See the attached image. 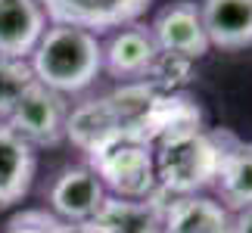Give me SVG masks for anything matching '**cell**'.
I'll return each instance as SVG.
<instances>
[{"instance_id":"16","label":"cell","mask_w":252,"mask_h":233,"mask_svg":"<svg viewBox=\"0 0 252 233\" xmlns=\"http://www.w3.org/2000/svg\"><path fill=\"white\" fill-rule=\"evenodd\" d=\"M193 59H184V56H174V53H162L159 50V59L153 65V72L147 81L162 93H181L184 87L193 81Z\"/></svg>"},{"instance_id":"3","label":"cell","mask_w":252,"mask_h":233,"mask_svg":"<svg viewBox=\"0 0 252 233\" xmlns=\"http://www.w3.org/2000/svg\"><path fill=\"white\" fill-rule=\"evenodd\" d=\"M84 165L96 174L106 196L115 199H147L156 187L153 146L137 134H112L84 152Z\"/></svg>"},{"instance_id":"12","label":"cell","mask_w":252,"mask_h":233,"mask_svg":"<svg viewBox=\"0 0 252 233\" xmlns=\"http://www.w3.org/2000/svg\"><path fill=\"white\" fill-rule=\"evenodd\" d=\"M47 25L37 0H0V56L28 59Z\"/></svg>"},{"instance_id":"9","label":"cell","mask_w":252,"mask_h":233,"mask_svg":"<svg viewBox=\"0 0 252 233\" xmlns=\"http://www.w3.org/2000/svg\"><path fill=\"white\" fill-rule=\"evenodd\" d=\"M165 202H168L165 193H153L147 199L106 196L100 211L87 224L94 233H162Z\"/></svg>"},{"instance_id":"6","label":"cell","mask_w":252,"mask_h":233,"mask_svg":"<svg viewBox=\"0 0 252 233\" xmlns=\"http://www.w3.org/2000/svg\"><path fill=\"white\" fill-rule=\"evenodd\" d=\"M156 59H159L156 37H153L150 25L140 22H131L112 31L109 41L103 44V72L122 84L147 81Z\"/></svg>"},{"instance_id":"7","label":"cell","mask_w":252,"mask_h":233,"mask_svg":"<svg viewBox=\"0 0 252 233\" xmlns=\"http://www.w3.org/2000/svg\"><path fill=\"white\" fill-rule=\"evenodd\" d=\"M106 202V190L87 165L63 168L47 187V211L69 224H87Z\"/></svg>"},{"instance_id":"17","label":"cell","mask_w":252,"mask_h":233,"mask_svg":"<svg viewBox=\"0 0 252 233\" xmlns=\"http://www.w3.org/2000/svg\"><path fill=\"white\" fill-rule=\"evenodd\" d=\"M56 221L60 218H53L47 208H25L6 221L3 233H50L56 227Z\"/></svg>"},{"instance_id":"4","label":"cell","mask_w":252,"mask_h":233,"mask_svg":"<svg viewBox=\"0 0 252 233\" xmlns=\"http://www.w3.org/2000/svg\"><path fill=\"white\" fill-rule=\"evenodd\" d=\"M72 103L69 96L50 90L44 84H32L25 96L16 103V109L9 112L6 124L22 137L32 149H47L60 146L65 140V121H69Z\"/></svg>"},{"instance_id":"5","label":"cell","mask_w":252,"mask_h":233,"mask_svg":"<svg viewBox=\"0 0 252 233\" xmlns=\"http://www.w3.org/2000/svg\"><path fill=\"white\" fill-rule=\"evenodd\" d=\"M50 25H72L91 34L119 31L137 22L153 0H37Z\"/></svg>"},{"instance_id":"1","label":"cell","mask_w":252,"mask_h":233,"mask_svg":"<svg viewBox=\"0 0 252 233\" xmlns=\"http://www.w3.org/2000/svg\"><path fill=\"white\" fill-rule=\"evenodd\" d=\"M234 131L227 128H199L181 131L153 143V165H156V187L168 199L202 196L212 190L221 165L224 146Z\"/></svg>"},{"instance_id":"19","label":"cell","mask_w":252,"mask_h":233,"mask_svg":"<svg viewBox=\"0 0 252 233\" xmlns=\"http://www.w3.org/2000/svg\"><path fill=\"white\" fill-rule=\"evenodd\" d=\"M50 233H94L91 224H69V221H56V227Z\"/></svg>"},{"instance_id":"15","label":"cell","mask_w":252,"mask_h":233,"mask_svg":"<svg viewBox=\"0 0 252 233\" xmlns=\"http://www.w3.org/2000/svg\"><path fill=\"white\" fill-rule=\"evenodd\" d=\"M34 84V72L28 59H16V56H0V121L9 118L16 103L25 96V90Z\"/></svg>"},{"instance_id":"11","label":"cell","mask_w":252,"mask_h":233,"mask_svg":"<svg viewBox=\"0 0 252 233\" xmlns=\"http://www.w3.org/2000/svg\"><path fill=\"white\" fill-rule=\"evenodd\" d=\"M199 19L209 47L230 53L252 47V0H202Z\"/></svg>"},{"instance_id":"18","label":"cell","mask_w":252,"mask_h":233,"mask_svg":"<svg viewBox=\"0 0 252 233\" xmlns=\"http://www.w3.org/2000/svg\"><path fill=\"white\" fill-rule=\"evenodd\" d=\"M230 233H252V208L230 215Z\"/></svg>"},{"instance_id":"2","label":"cell","mask_w":252,"mask_h":233,"mask_svg":"<svg viewBox=\"0 0 252 233\" xmlns=\"http://www.w3.org/2000/svg\"><path fill=\"white\" fill-rule=\"evenodd\" d=\"M28 65L37 84L63 96L84 93L103 72V41L84 28L47 25L28 56Z\"/></svg>"},{"instance_id":"10","label":"cell","mask_w":252,"mask_h":233,"mask_svg":"<svg viewBox=\"0 0 252 233\" xmlns=\"http://www.w3.org/2000/svg\"><path fill=\"white\" fill-rule=\"evenodd\" d=\"M215 199L227 215H237L243 208H252V143L240 140L237 134L230 137L221 155L218 174H215Z\"/></svg>"},{"instance_id":"14","label":"cell","mask_w":252,"mask_h":233,"mask_svg":"<svg viewBox=\"0 0 252 233\" xmlns=\"http://www.w3.org/2000/svg\"><path fill=\"white\" fill-rule=\"evenodd\" d=\"M162 233H230V215L212 196H178L165 202Z\"/></svg>"},{"instance_id":"8","label":"cell","mask_w":252,"mask_h":233,"mask_svg":"<svg viewBox=\"0 0 252 233\" xmlns=\"http://www.w3.org/2000/svg\"><path fill=\"white\" fill-rule=\"evenodd\" d=\"M150 31L162 53H174L193 62L209 53V37L199 19V3H193V0H174V3L162 6L153 19Z\"/></svg>"},{"instance_id":"13","label":"cell","mask_w":252,"mask_h":233,"mask_svg":"<svg viewBox=\"0 0 252 233\" xmlns=\"http://www.w3.org/2000/svg\"><path fill=\"white\" fill-rule=\"evenodd\" d=\"M34 171L37 152L6 121H0V208L16 205L28 196Z\"/></svg>"}]
</instances>
